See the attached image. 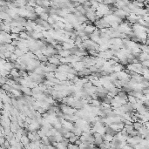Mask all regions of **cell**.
I'll use <instances>...</instances> for the list:
<instances>
[{
    "mask_svg": "<svg viewBox=\"0 0 149 149\" xmlns=\"http://www.w3.org/2000/svg\"><path fill=\"white\" fill-rule=\"evenodd\" d=\"M96 29H97V28H96V26L94 25V24H87L86 27L84 28V32H86V35H90V34L92 33Z\"/></svg>",
    "mask_w": 149,
    "mask_h": 149,
    "instance_id": "obj_1",
    "label": "cell"
},
{
    "mask_svg": "<svg viewBox=\"0 0 149 149\" xmlns=\"http://www.w3.org/2000/svg\"><path fill=\"white\" fill-rule=\"evenodd\" d=\"M112 69H113V72H120V71L125 70V67H124L123 65H121L120 63H116L115 65L112 66Z\"/></svg>",
    "mask_w": 149,
    "mask_h": 149,
    "instance_id": "obj_2",
    "label": "cell"
},
{
    "mask_svg": "<svg viewBox=\"0 0 149 149\" xmlns=\"http://www.w3.org/2000/svg\"><path fill=\"white\" fill-rule=\"evenodd\" d=\"M47 61L49 62V63H51V64L56 65V66H58V65H60L59 59H58V58H57L56 57H54L53 55H52V56H50V57H48Z\"/></svg>",
    "mask_w": 149,
    "mask_h": 149,
    "instance_id": "obj_3",
    "label": "cell"
},
{
    "mask_svg": "<svg viewBox=\"0 0 149 149\" xmlns=\"http://www.w3.org/2000/svg\"><path fill=\"white\" fill-rule=\"evenodd\" d=\"M103 139L105 141H108V142H112L113 140V134H110V133H106L103 135Z\"/></svg>",
    "mask_w": 149,
    "mask_h": 149,
    "instance_id": "obj_4",
    "label": "cell"
},
{
    "mask_svg": "<svg viewBox=\"0 0 149 149\" xmlns=\"http://www.w3.org/2000/svg\"><path fill=\"white\" fill-rule=\"evenodd\" d=\"M91 104L92 106H99L100 105V104H101V101L99 100V99H92L91 100Z\"/></svg>",
    "mask_w": 149,
    "mask_h": 149,
    "instance_id": "obj_5",
    "label": "cell"
},
{
    "mask_svg": "<svg viewBox=\"0 0 149 149\" xmlns=\"http://www.w3.org/2000/svg\"><path fill=\"white\" fill-rule=\"evenodd\" d=\"M143 126V124L142 123H140L139 121H134V122H133V128L135 130H139V128H140L141 126Z\"/></svg>",
    "mask_w": 149,
    "mask_h": 149,
    "instance_id": "obj_6",
    "label": "cell"
},
{
    "mask_svg": "<svg viewBox=\"0 0 149 149\" xmlns=\"http://www.w3.org/2000/svg\"><path fill=\"white\" fill-rule=\"evenodd\" d=\"M38 16H39V18H40V19L46 21V20H47V18H49L50 14L48 13V12H43V13H41L40 15H38Z\"/></svg>",
    "mask_w": 149,
    "mask_h": 149,
    "instance_id": "obj_7",
    "label": "cell"
},
{
    "mask_svg": "<svg viewBox=\"0 0 149 149\" xmlns=\"http://www.w3.org/2000/svg\"><path fill=\"white\" fill-rule=\"evenodd\" d=\"M127 102H129L131 104L136 103V98L133 95H127V99H126Z\"/></svg>",
    "mask_w": 149,
    "mask_h": 149,
    "instance_id": "obj_8",
    "label": "cell"
},
{
    "mask_svg": "<svg viewBox=\"0 0 149 149\" xmlns=\"http://www.w3.org/2000/svg\"><path fill=\"white\" fill-rule=\"evenodd\" d=\"M137 23H138V24H141V25L145 26V27H148V24H149V22H146L145 20L142 19V18H139V19L137 21Z\"/></svg>",
    "mask_w": 149,
    "mask_h": 149,
    "instance_id": "obj_9",
    "label": "cell"
},
{
    "mask_svg": "<svg viewBox=\"0 0 149 149\" xmlns=\"http://www.w3.org/2000/svg\"><path fill=\"white\" fill-rule=\"evenodd\" d=\"M21 141H22V143H24V145H27V144L30 143V139H28L27 135H24V134H23V136L21 137Z\"/></svg>",
    "mask_w": 149,
    "mask_h": 149,
    "instance_id": "obj_10",
    "label": "cell"
},
{
    "mask_svg": "<svg viewBox=\"0 0 149 149\" xmlns=\"http://www.w3.org/2000/svg\"><path fill=\"white\" fill-rule=\"evenodd\" d=\"M47 58H48V57H46V55H44V54H41V55H39L38 57V59L39 60L40 62H47Z\"/></svg>",
    "mask_w": 149,
    "mask_h": 149,
    "instance_id": "obj_11",
    "label": "cell"
},
{
    "mask_svg": "<svg viewBox=\"0 0 149 149\" xmlns=\"http://www.w3.org/2000/svg\"><path fill=\"white\" fill-rule=\"evenodd\" d=\"M78 139H79V136L73 134V135H72L70 138H68V141H69L70 143H74Z\"/></svg>",
    "mask_w": 149,
    "mask_h": 149,
    "instance_id": "obj_12",
    "label": "cell"
},
{
    "mask_svg": "<svg viewBox=\"0 0 149 149\" xmlns=\"http://www.w3.org/2000/svg\"><path fill=\"white\" fill-rule=\"evenodd\" d=\"M67 148H69V149H72V148H74V149H77V148H79V146L78 145H76L75 143H68L67 144Z\"/></svg>",
    "mask_w": 149,
    "mask_h": 149,
    "instance_id": "obj_13",
    "label": "cell"
},
{
    "mask_svg": "<svg viewBox=\"0 0 149 149\" xmlns=\"http://www.w3.org/2000/svg\"><path fill=\"white\" fill-rule=\"evenodd\" d=\"M141 65H142V67H148L149 66V59H146L143 61L140 62Z\"/></svg>",
    "mask_w": 149,
    "mask_h": 149,
    "instance_id": "obj_14",
    "label": "cell"
},
{
    "mask_svg": "<svg viewBox=\"0 0 149 149\" xmlns=\"http://www.w3.org/2000/svg\"><path fill=\"white\" fill-rule=\"evenodd\" d=\"M46 21H47L48 24H50L51 25H52V24H54V23H55V20H54L51 16H49V18H47V20H46Z\"/></svg>",
    "mask_w": 149,
    "mask_h": 149,
    "instance_id": "obj_15",
    "label": "cell"
},
{
    "mask_svg": "<svg viewBox=\"0 0 149 149\" xmlns=\"http://www.w3.org/2000/svg\"><path fill=\"white\" fill-rule=\"evenodd\" d=\"M20 37H22L24 38H30L29 36H28V34L25 33V32H20Z\"/></svg>",
    "mask_w": 149,
    "mask_h": 149,
    "instance_id": "obj_16",
    "label": "cell"
},
{
    "mask_svg": "<svg viewBox=\"0 0 149 149\" xmlns=\"http://www.w3.org/2000/svg\"><path fill=\"white\" fill-rule=\"evenodd\" d=\"M74 143H75V144H76V145H78V146H79V145H80V143H81V141H80V139H77V140H76V141H75V142H74Z\"/></svg>",
    "mask_w": 149,
    "mask_h": 149,
    "instance_id": "obj_17",
    "label": "cell"
},
{
    "mask_svg": "<svg viewBox=\"0 0 149 149\" xmlns=\"http://www.w3.org/2000/svg\"><path fill=\"white\" fill-rule=\"evenodd\" d=\"M142 1H143V2H145V1H147V2H148V0H142Z\"/></svg>",
    "mask_w": 149,
    "mask_h": 149,
    "instance_id": "obj_18",
    "label": "cell"
},
{
    "mask_svg": "<svg viewBox=\"0 0 149 149\" xmlns=\"http://www.w3.org/2000/svg\"><path fill=\"white\" fill-rule=\"evenodd\" d=\"M50 2H52V1H54V0H49Z\"/></svg>",
    "mask_w": 149,
    "mask_h": 149,
    "instance_id": "obj_19",
    "label": "cell"
},
{
    "mask_svg": "<svg viewBox=\"0 0 149 149\" xmlns=\"http://www.w3.org/2000/svg\"><path fill=\"white\" fill-rule=\"evenodd\" d=\"M27 1H29V0H27Z\"/></svg>",
    "mask_w": 149,
    "mask_h": 149,
    "instance_id": "obj_20",
    "label": "cell"
}]
</instances>
